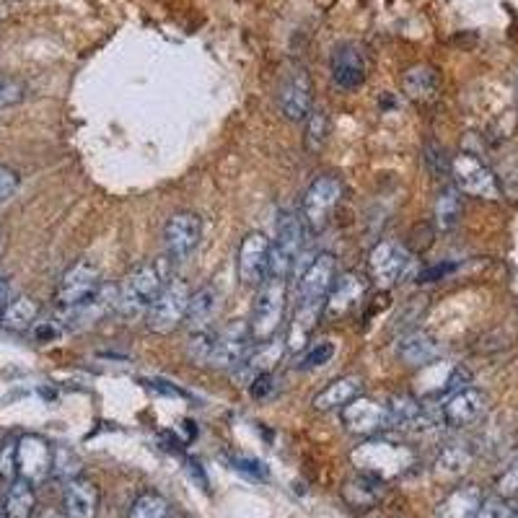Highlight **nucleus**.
Returning <instances> with one entry per match:
<instances>
[{
  "instance_id": "23",
  "label": "nucleus",
  "mask_w": 518,
  "mask_h": 518,
  "mask_svg": "<svg viewBox=\"0 0 518 518\" xmlns=\"http://www.w3.org/2000/svg\"><path fill=\"white\" fill-rule=\"evenodd\" d=\"M324 316V304H298L288 324V335H285V345L291 353H304L309 348L311 335L316 332V324Z\"/></svg>"
},
{
  "instance_id": "18",
  "label": "nucleus",
  "mask_w": 518,
  "mask_h": 518,
  "mask_svg": "<svg viewBox=\"0 0 518 518\" xmlns=\"http://www.w3.org/2000/svg\"><path fill=\"white\" fill-rule=\"evenodd\" d=\"M407 265H410V254L405 247H399L397 241H379L368 254V272L371 280L379 288H392L399 283V278L405 275Z\"/></svg>"
},
{
  "instance_id": "3",
  "label": "nucleus",
  "mask_w": 518,
  "mask_h": 518,
  "mask_svg": "<svg viewBox=\"0 0 518 518\" xmlns=\"http://www.w3.org/2000/svg\"><path fill=\"white\" fill-rule=\"evenodd\" d=\"M166 262L169 259H161V262H151V265H138L135 270H130V275L125 278V283L120 285V304L117 311H122L125 316H138L143 311H148L153 306L161 291L169 283V272H166Z\"/></svg>"
},
{
  "instance_id": "49",
  "label": "nucleus",
  "mask_w": 518,
  "mask_h": 518,
  "mask_svg": "<svg viewBox=\"0 0 518 518\" xmlns=\"http://www.w3.org/2000/svg\"><path fill=\"white\" fill-rule=\"evenodd\" d=\"M454 270V265H436V267H428L417 275V283H433V280H441L446 278L449 272Z\"/></svg>"
},
{
  "instance_id": "44",
  "label": "nucleus",
  "mask_w": 518,
  "mask_h": 518,
  "mask_svg": "<svg viewBox=\"0 0 518 518\" xmlns=\"http://www.w3.org/2000/svg\"><path fill=\"white\" fill-rule=\"evenodd\" d=\"M477 518H513L511 500L500 498V495H493V498H485Z\"/></svg>"
},
{
  "instance_id": "52",
  "label": "nucleus",
  "mask_w": 518,
  "mask_h": 518,
  "mask_svg": "<svg viewBox=\"0 0 518 518\" xmlns=\"http://www.w3.org/2000/svg\"><path fill=\"white\" fill-rule=\"evenodd\" d=\"M42 518H65V516H63V513H45Z\"/></svg>"
},
{
  "instance_id": "16",
  "label": "nucleus",
  "mask_w": 518,
  "mask_h": 518,
  "mask_svg": "<svg viewBox=\"0 0 518 518\" xmlns=\"http://www.w3.org/2000/svg\"><path fill=\"white\" fill-rule=\"evenodd\" d=\"M55 449L50 441L37 433H26L19 438V477L32 485H42L52 474Z\"/></svg>"
},
{
  "instance_id": "13",
  "label": "nucleus",
  "mask_w": 518,
  "mask_h": 518,
  "mask_svg": "<svg viewBox=\"0 0 518 518\" xmlns=\"http://www.w3.org/2000/svg\"><path fill=\"white\" fill-rule=\"evenodd\" d=\"M420 381V402H438L464 389L469 384V371L449 361H433L423 366Z\"/></svg>"
},
{
  "instance_id": "22",
  "label": "nucleus",
  "mask_w": 518,
  "mask_h": 518,
  "mask_svg": "<svg viewBox=\"0 0 518 518\" xmlns=\"http://www.w3.org/2000/svg\"><path fill=\"white\" fill-rule=\"evenodd\" d=\"M285 350H288V345H285L283 340H278V337H275V340L259 342V345H254V348L249 350L244 363L236 368V376L247 381V384H252L262 373H272V368L283 361Z\"/></svg>"
},
{
  "instance_id": "37",
  "label": "nucleus",
  "mask_w": 518,
  "mask_h": 518,
  "mask_svg": "<svg viewBox=\"0 0 518 518\" xmlns=\"http://www.w3.org/2000/svg\"><path fill=\"white\" fill-rule=\"evenodd\" d=\"M171 516V503L156 490H146L135 498V503L130 506V516L127 518H169Z\"/></svg>"
},
{
  "instance_id": "12",
  "label": "nucleus",
  "mask_w": 518,
  "mask_h": 518,
  "mask_svg": "<svg viewBox=\"0 0 518 518\" xmlns=\"http://www.w3.org/2000/svg\"><path fill=\"white\" fill-rule=\"evenodd\" d=\"M337 283V257L329 252L316 254L298 280V304H327V296Z\"/></svg>"
},
{
  "instance_id": "54",
  "label": "nucleus",
  "mask_w": 518,
  "mask_h": 518,
  "mask_svg": "<svg viewBox=\"0 0 518 518\" xmlns=\"http://www.w3.org/2000/svg\"><path fill=\"white\" fill-rule=\"evenodd\" d=\"M0 518H6V516H3V503H0Z\"/></svg>"
},
{
  "instance_id": "31",
  "label": "nucleus",
  "mask_w": 518,
  "mask_h": 518,
  "mask_svg": "<svg viewBox=\"0 0 518 518\" xmlns=\"http://www.w3.org/2000/svg\"><path fill=\"white\" fill-rule=\"evenodd\" d=\"M464 213V200H462V190L456 184H449L443 187L436 197V205H433V223H436V231L441 234H449L459 226Z\"/></svg>"
},
{
  "instance_id": "38",
  "label": "nucleus",
  "mask_w": 518,
  "mask_h": 518,
  "mask_svg": "<svg viewBox=\"0 0 518 518\" xmlns=\"http://www.w3.org/2000/svg\"><path fill=\"white\" fill-rule=\"evenodd\" d=\"M337 355V345L332 340H319L311 342L309 348L301 353V361H298V368L301 371H314V368H324L332 358Z\"/></svg>"
},
{
  "instance_id": "14",
  "label": "nucleus",
  "mask_w": 518,
  "mask_h": 518,
  "mask_svg": "<svg viewBox=\"0 0 518 518\" xmlns=\"http://www.w3.org/2000/svg\"><path fill=\"white\" fill-rule=\"evenodd\" d=\"M340 412L342 425L353 436L373 438L379 436L381 430H389V410H386V405H381V402L371 397H355Z\"/></svg>"
},
{
  "instance_id": "8",
  "label": "nucleus",
  "mask_w": 518,
  "mask_h": 518,
  "mask_svg": "<svg viewBox=\"0 0 518 518\" xmlns=\"http://www.w3.org/2000/svg\"><path fill=\"white\" fill-rule=\"evenodd\" d=\"M340 200L342 182L337 177H332V174L316 177L314 182L309 184V190H306L304 195V203H301V215H304V223L311 234H322L324 228L329 226Z\"/></svg>"
},
{
  "instance_id": "5",
  "label": "nucleus",
  "mask_w": 518,
  "mask_h": 518,
  "mask_svg": "<svg viewBox=\"0 0 518 518\" xmlns=\"http://www.w3.org/2000/svg\"><path fill=\"white\" fill-rule=\"evenodd\" d=\"M192 288L184 278H171L161 296L148 309V329L156 335H171L174 329L182 327L190 309Z\"/></svg>"
},
{
  "instance_id": "55",
  "label": "nucleus",
  "mask_w": 518,
  "mask_h": 518,
  "mask_svg": "<svg viewBox=\"0 0 518 518\" xmlns=\"http://www.w3.org/2000/svg\"><path fill=\"white\" fill-rule=\"evenodd\" d=\"M513 518H518V511H513Z\"/></svg>"
},
{
  "instance_id": "11",
  "label": "nucleus",
  "mask_w": 518,
  "mask_h": 518,
  "mask_svg": "<svg viewBox=\"0 0 518 518\" xmlns=\"http://www.w3.org/2000/svg\"><path fill=\"white\" fill-rule=\"evenodd\" d=\"M203 239V218L192 210H179L164 226V249L171 262H184Z\"/></svg>"
},
{
  "instance_id": "26",
  "label": "nucleus",
  "mask_w": 518,
  "mask_h": 518,
  "mask_svg": "<svg viewBox=\"0 0 518 518\" xmlns=\"http://www.w3.org/2000/svg\"><path fill=\"white\" fill-rule=\"evenodd\" d=\"M485 495L477 485L454 487L436 506V518H477Z\"/></svg>"
},
{
  "instance_id": "21",
  "label": "nucleus",
  "mask_w": 518,
  "mask_h": 518,
  "mask_svg": "<svg viewBox=\"0 0 518 518\" xmlns=\"http://www.w3.org/2000/svg\"><path fill=\"white\" fill-rule=\"evenodd\" d=\"M102 493L99 485L89 477H76L65 482L63 490V516L65 518H96L99 516Z\"/></svg>"
},
{
  "instance_id": "7",
  "label": "nucleus",
  "mask_w": 518,
  "mask_h": 518,
  "mask_svg": "<svg viewBox=\"0 0 518 518\" xmlns=\"http://www.w3.org/2000/svg\"><path fill=\"white\" fill-rule=\"evenodd\" d=\"M102 291V272L89 259H78L63 272V278L55 288V304L63 311L78 309L89 304L96 293Z\"/></svg>"
},
{
  "instance_id": "32",
  "label": "nucleus",
  "mask_w": 518,
  "mask_h": 518,
  "mask_svg": "<svg viewBox=\"0 0 518 518\" xmlns=\"http://www.w3.org/2000/svg\"><path fill=\"white\" fill-rule=\"evenodd\" d=\"M472 462L474 449L469 443H446L436 456V474L441 480H456V477H462V474L472 467Z\"/></svg>"
},
{
  "instance_id": "36",
  "label": "nucleus",
  "mask_w": 518,
  "mask_h": 518,
  "mask_svg": "<svg viewBox=\"0 0 518 518\" xmlns=\"http://www.w3.org/2000/svg\"><path fill=\"white\" fill-rule=\"evenodd\" d=\"M329 135V117L324 114V109H311L309 117H306V130H304V148L306 153L316 156L322 153V148L327 146Z\"/></svg>"
},
{
  "instance_id": "25",
  "label": "nucleus",
  "mask_w": 518,
  "mask_h": 518,
  "mask_svg": "<svg viewBox=\"0 0 518 518\" xmlns=\"http://www.w3.org/2000/svg\"><path fill=\"white\" fill-rule=\"evenodd\" d=\"M363 379L361 376H340V379L329 381L322 392L311 399V407L316 412H335L350 405L355 397H361Z\"/></svg>"
},
{
  "instance_id": "28",
  "label": "nucleus",
  "mask_w": 518,
  "mask_h": 518,
  "mask_svg": "<svg viewBox=\"0 0 518 518\" xmlns=\"http://www.w3.org/2000/svg\"><path fill=\"white\" fill-rule=\"evenodd\" d=\"M218 309H221V293H218V288L215 285H203V288L192 291L190 309H187V319L184 322H187L190 332H203V329H210Z\"/></svg>"
},
{
  "instance_id": "27",
  "label": "nucleus",
  "mask_w": 518,
  "mask_h": 518,
  "mask_svg": "<svg viewBox=\"0 0 518 518\" xmlns=\"http://www.w3.org/2000/svg\"><path fill=\"white\" fill-rule=\"evenodd\" d=\"M397 355L407 366H428L438 358V342L425 329H412L405 337H399Z\"/></svg>"
},
{
  "instance_id": "43",
  "label": "nucleus",
  "mask_w": 518,
  "mask_h": 518,
  "mask_svg": "<svg viewBox=\"0 0 518 518\" xmlns=\"http://www.w3.org/2000/svg\"><path fill=\"white\" fill-rule=\"evenodd\" d=\"M495 490H498L500 498H506V500L518 498V456L508 464L506 469H503V474H500L498 482H495Z\"/></svg>"
},
{
  "instance_id": "4",
  "label": "nucleus",
  "mask_w": 518,
  "mask_h": 518,
  "mask_svg": "<svg viewBox=\"0 0 518 518\" xmlns=\"http://www.w3.org/2000/svg\"><path fill=\"white\" fill-rule=\"evenodd\" d=\"M306 223L304 215L296 210H280L278 223H275V244H272L270 275L275 278H288L296 265V257L304 247Z\"/></svg>"
},
{
  "instance_id": "41",
  "label": "nucleus",
  "mask_w": 518,
  "mask_h": 518,
  "mask_svg": "<svg viewBox=\"0 0 518 518\" xmlns=\"http://www.w3.org/2000/svg\"><path fill=\"white\" fill-rule=\"evenodd\" d=\"M218 342V332L213 329H203V332H190V355L197 363H210V355Z\"/></svg>"
},
{
  "instance_id": "30",
  "label": "nucleus",
  "mask_w": 518,
  "mask_h": 518,
  "mask_svg": "<svg viewBox=\"0 0 518 518\" xmlns=\"http://www.w3.org/2000/svg\"><path fill=\"white\" fill-rule=\"evenodd\" d=\"M39 322V304L32 296H19L0 309V327L24 335Z\"/></svg>"
},
{
  "instance_id": "42",
  "label": "nucleus",
  "mask_w": 518,
  "mask_h": 518,
  "mask_svg": "<svg viewBox=\"0 0 518 518\" xmlns=\"http://www.w3.org/2000/svg\"><path fill=\"white\" fill-rule=\"evenodd\" d=\"M26 86L13 76H0V109L16 107L19 102H24Z\"/></svg>"
},
{
  "instance_id": "53",
  "label": "nucleus",
  "mask_w": 518,
  "mask_h": 518,
  "mask_svg": "<svg viewBox=\"0 0 518 518\" xmlns=\"http://www.w3.org/2000/svg\"><path fill=\"white\" fill-rule=\"evenodd\" d=\"M169 518H184V516H182V513H174V511H171Z\"/></svg>"
},
{
  "instance_id": "9",
  "label": "nucleus",
  "mask_w": 518,
  "mask_h": 518,
  "mask_svg": "<svg viewBox=\"0 0 518 518\" xmlns=\"http://www.w3.org/2000/svg\"><path fill=\"white\" fill-rule=\"evenodd\" d=\"M272 262V241L262 231H252L241 239L239 257H236V272H239L241 285L259 288L270 278Z\"/></svg>"
},
{
  "instance_id": "56",
  "label": "nucleus",
  "mask_w": 518,
  "mask_h": 518,
  "mask_svg": "<svg viewBox=\"0 0 518 518\" xmlns=\"http://www.w3.org/2000/svg\"><path fill=\"white\" fill-rule=\"evenodd\" d=\"M516 86H518V78H516Z\"/></svg>"
},
{
  "instance_id": "1",
  "label": "nucleus",
  "mask_w": 518,
  "mask_h": 518,
  "mask_svg": "<svg viewBox=\"0 0 518 518\" xmlns=\"http://www.w3.org/2000/svg\"><path fill=\"white\" fill-rule=\"evenodd\" d=\"M350 462L355 464L358 472L373 474V477L389 482L410 472L415 467L417 456L405 443H394L373 436L366 443H361V446H355L353 454H350Z\"/></svg>"
},
{
  "instance_id": "6",
  "label": "nucleus",
  "mask_w": 518,
  "mask_h": 518,
  "mask_svg": "<svg viewBox=\"0 0 518 518\" xmlns=\"http://www.w3.org/2000/svg\"><path fill=\"white\" fill-rule=\"evenodd\" d=\"M451 177L454 184L462 190V195L477 197V200H500V184L495 171L474 153L462 151L451 158Z\"/></svg>"
},
{
  "instance_id": "19",
  "label": "nucleus",
  "mask_w": 518,
  "mask_h": 518,
  "mask_svg": "<svg viewBox=\"0 0 518 518\" xmlns=\"http://www.w3.org/2000/svg\"><path fill=\"white\" fill-rule=\"evenodd\" d=\"M329 70H332V81L340 89H361L363 83H366V57H363V50L355 42H342L332 52Z\"/></svg>"
},
{
  "instance_id": "20",
  "label": "nucleus",
  "mask_w": 518,
  "mask_h": 518,
  "mask_svg": "<svg viewBox=\"0 0 518 518\" xmlns=\"http://www.w3.org/2000/svg\"><path fill=\"white\" fill-rule=\"evenodd\" d=\"M252 345L254 342L252 337H249V324L228 327L226 332H218V342H215V350L213 355H210V366L236 371L249 355Z\"/></svg>"
},
{
  "instance_id": "29",
  "label": "nucleus",
  "mask_w": 518,
  "mask_h": 518,
  "mask_svg": "<svg viewBox=\"0 0 518 518\" xmlns=\"http://www.w3.org/2000/svg\"><path fill=\"white\" fill-rule=\"evenodd\" d=\"M438 86H441V76L428 63L412 65L402 76V89H405L407 99H412V102H430L438 94Z\"/></svg>"
},
{
  "instance_id": "34",
  "label": "nucleus",
  "mask_w": 518,
  "mask_h": 518,
  "mask_svg": "<svg viewBox=\"0 0 518 518\" xmlns=\"http://www.w3.org/2000/svg\"><path fill=\"white\" fill-rule=\"evenodd\" d=\"M386 410H389V428L415 430L417 420L423 417L425 405L420 402V397H412V394H394Z\"/></svg>"
},
{
  "instance_id": "40",
  "label": "nucleus",
  "mask_w": 518,
  "mask_h": 518,
  "mask_svg": "<svg viewBox=\"0 0 518 518\" xmlns=\"http://www.w3.org/2000/svg\"><path fill=\"white\" fill-rule=\"evenodd\" d=\"M0 480L8 485L19 480V438H6L0 443Z\"/></svg>"
},
{
  "instance_id": "51",
  "label": "nucleus",
  "mask_w": 518,
  "mask_h": 518,
  "mask_svg": "<svg viewBox=\"0 0 518 518\" xmlns=\"http://www.w3.org/2000/svg\"><path fill=\"white\" fill-rule=\"evenodd\" d=\"M8 288H11V283H8V275L6 272H0V309L8 304Z\"/></svg>"
},
{
  "instance_id": "2",
  "label": "nucleus",
  "mask_w": 518,
  "mask_h": 518,
  "mask_svg": "<svg viewBox=\"0 0 518 518\" xmlns=\"http://www.w3.org/2000/svg\"><path fill=\"white\" fill-rule=\"evenodd\" d=\"M285 306H288V278L270 275L265 283L259 285L252 322H249V337H252L254 345L278 337L285 322Z\"/></svg>"
},
{
  "instance_id": "35",
  "label": "nucleus",
  "mask_w": 518,
  "mask_h": 518,
  "mask_svg": "<svg viewBox=\"0 0 518 518\" xmlns=\"http://www.w3.org/2000/svg\"><path fill=\"white\" fill-rule=\"evenodd\" d=\"M495 177H498L500 192H506L508 197L518 200V151L508 148V151L498 153L495 161Z\"/></svg>"
},
{
  "instance_id": "39",
  "label": "nucleus",
  "mask_w": 518,
  "mask_h": 518,
  "mask_svg": "<svg viewBox=\"0 0 518 518\" xmlns=\"http://www.w3.org/2000/svg\"><path fill=\"white\" fill-rule=\"evenodd\" d=\"M52 474H55L57 480L70 482L81 477V459L73 449L68 446H57L55 449V464H52Z\"/></svg>"
},
{
  "instance_id": "48",
  "label": "nucleus",
  "mask_w": 518,
  "mask_h": 518,
  "mask_svg": "<svg viewBox=\"0 0 518 518\" xmlns=\"http://www.w3.org/2000/svg\"><path fill=\"white\" fill-rule=\"evenodd\" d=\"M16 190H19V174L6 169V166H0V205L11 200V195Z\"/></svg>"
},
{
  "instance_id": "10",
  "label": "nucleus",
  "mask_w": 518,
  "mask_h": 518,
  "mask_svg": "<svg viewBox=\"0 0 518 518\" xmlns=\"http://www.w3.org/2000/svg\"><path fill=\"white\" fill-rule=\"evenodd\" d=\"M278 109L285 120L301 122L314 109L311 99V76L304 65H293L283 73L278 86Z\"/></svg>"
},
{
  "instance_id": "15",
  "label": "nucleus",
  "mask_w": 518,
  "mask_h": 518,
  "mask_svg": "<svg viewBox=\"0 0 518 518\" xmlns=\"http://www.w3.org/2000/svg\"><path fill=\"white\" fill-rule=\"evenodd\" d=\"M368 283L363 275L358 272H345L340 275L332 288V293L327 296V304H324V319L327 322H342L353 316L355 311L361 309V304L366 301Z\"/></svg>"
},
{
  "instance_id": "47",
  "label": "nucleus",
  "mask_w": 518,
  "mask_h": 518,
  "mask_svg": "<svg viewBox=\"0 0 518 518\" xmlns=\"http://www.w3.org/2000/svg\"><path fill=\"white\" fill-rule=\"evenodd\" d=\"M231 464H234L236 472H244L252 480H265L267 477V467L262 462H257V459H241V456H236Z\"/></svg>"
},
{
  "instance_id": "24",
  "label": "nucleus",
  "mask_w": 518,
  "mask_h": 518,
  "mask_svg": "<svg viewBox=\"0 0 518 518\" xmlns=\"http://www.w3.org/2000/svg\"><path fill=\"white\" fill-rule=\"evenodd\" d=\"M381 498H384V480L373 477V474L355 472L353 477H348L345 485H342V500H345L353 511H368V508L376 506Z\"/></svg>"
},
{
  "instance_id": "46",
  "label": "nucleus",
  "mask_w": 518,
  "mask_h": 518,
  "mask_svg": "<svg viewBox=\"0 0 518 518\" xmlns=\"http://www.w3.org/2000/svg\"><path fill=\"white\" fill-rule=\"evenodd\" d=\"M249 392H252L254 399L272 397V394L278 392V379H275V373H262V376H257V379L252 381V386H249Z\"/></svg>"
},
{
  "instance_id": "33",
  "label": "nucleus",
  "mask_w": 518,
  "mask_h": 518,
  "mask_svg": "<svg viewBox=\"0 0 518 518\" xmlns=\"http://www.w3.org/2000/svg\"><path fill=\"white\" fill-rule=\"evenodd\" d=\"M37 511V493L26 480H13L3 495V516L6 518H34Z\"/></svg>"
},
{
  "instance_id": "45",
  "label": "nucleus",
  "mask_w": 518,
  "mask_h": 518,
  "mask_svg": "<svg viewBox=\"0 0 518 518\" xmlns=\"http://www.w3.org/2000/svg\"><path fill=\"white\" fill-rule=\"evenodd\" d=\"M425 306H428V301H425V298H410V301H407V304H405V309H402L397 314V327L405 329L407 324L417 322V319L423 316Z\"/></svg>"
},
{
  "instance_id": "17",
  "label": "nucleus",
  "mask_w": 518,
  "mask_h": 518,
  "mask_svg": "<svg viewBox=\"0 0 518 518\" xmlns=\"http://www.w3.org/2000/svg\"><path fill=\"white\" fill-rule=\"evenodd\" d=\"M487 394L477 386H464L459 389L456 394H451L441 407V415H443V423L446 428H454V430H462L469 428V425L480 423L482 417L487 412Z\"/></svg>"
},
{
  "instance_id": "50",
  "label": "nucleus",
  "mask_w": 518,
  "mask_h": 518,
  "mask_svg": "<svg viewBox=\"0 0 518 518\" xmlns=\"http://www.w3.org/2000/svg\"><path fill=\"white\" fill-rule=\"evenodd\" d=\"M34 335H37V340H52L57 335V329L52 322H37L34 324Z\"/></svg>"
}]
</instances>
